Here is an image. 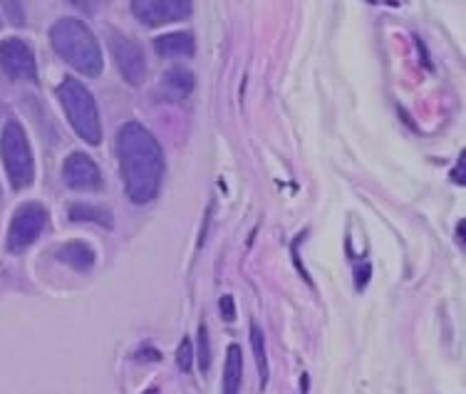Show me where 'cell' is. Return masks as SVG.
<instances>
[{"instance_id": "1", "label": "cell", "mask_w": 466, "mask_h": 394, "mask_svg": "<svg viewBox=\"0 0 466 394\" xmlns=\"http://www.w3.org/2000/svg\"><path fill=\"white\" fill-rule=\"evenodd\" d=\"M116 159L129 201L137 207L154 201L164 179V152L157 136L139 122H127L116 135Z\"/></svg>"}, {"instance_id": "2", "label": "cell", "mask_w": 466, "mask_h": 394, "mask_svg": "<svg viewBox=\"0 0 466 394\" xmlns=\"http://www.w3.org/2000/svg\"><path fill=\"white\" fill-rule=\"evenodd\" d=\"M50 43L53 50L72 70L87 77H97L102 72V50H99L97 37L82 20L60 18L50 27Z\"/></svg>"}, {"instance_id": "3", "label": "cell", "mask_w": 466, "mask_h": 394, "mask_svg": "<svg viewBox=\"0 0 466 394\" xmlns=\"http://www.w3.org/2000/svg\"><path fill=\"white\" fill-rule=\"evenodd\" d=\"M57 99L63 105L65 116L75 129V135L80 136L82 142L97 146L102 142V125H99V112L92 92L80 80L65 77L57 87Z\"/></svg>"}, {"instance_id": "4", "label": "cell", "mask_w": 466, "mask_h": 394, "mask_svg": "<svg viewBox=\"0 0 466 394\" xmlns=\"http://www.w3.org/2000/svg\"><path fill=\"white\" fill-rule=\"evenodd\" d=\"M0 157H3V167L8 174V181L13 188H27L33 184L35 177V164H33V149L27 142L25 129L20 122L10 119L3 136H0Z\"/></svg>"}, {"instance_id": "5", "label": "cell", "mask_w": 466, "mask_h": 394, "mask_svg": "<svg viewBox=\"0 0 466 394\" xmlns=\"http://www.w3.org/2000/svg\"><path fill=\"white\" fill-rule=\"evenodd\" d=\"M47 226V211L46 207H40L35 201H30V204H23V207L13 214V221H10L8 228V251L20 253L30 248L33 243L40 238V233Z\"/></svg>"}, {"instance_id": "6", "label": "cell", "mask_w": 466, "mask_h": 394, "mask_svg": "<svg viewBox=\"0 0 466 394\" xmlns=\"http://www.w3.org/2000/svg\"><path fill=\"white\" fill-rule=\"evenodd\" d=\"M0 67L15 82H35L37 65L33 47L20 37L0 40Z\"/></svg>"}, {"instance_id": "7", "label": "cell", "mask_w": 466, "mask_h": 394, "mask_svg": "<svg viewBox=\"0 0 466 394\" xmlns=\"http://www.w3.org/2000/svg\"><path fill=\"white\" fill-rule=\"evenodd\" d=\"M191 0H132V13L142 25L159 27L191 15Z\"/></svg>"}, {"instance_id": "8", "label": "cell", "mask_w": 466, "mask_h": 394, "mask_svg": "<svg viewBox=\"0 0 466 394\" xmlns=\"http://www.w3.org/2000/svg\"><path fill=\"white\" fill-rule=\"evenodd\" d=\"M109 47H112V55H115V63L122 72V77L129 85H142L144 77H147V57H144L142 45L132 37L112 30L109 33Z\"/></svg>"}, {"instance_id": "9", "label": "cell", "mask_w": 466, "mask_h": 394, "mask_svg": "<svg viewBox=\"0 0 466 394\" xmlns=\"http://www.w3.org/2000/svg\"><path fill=\"white\" fill-rule=\"evenodd\" d=\"M63 179L75 191H97L102 187V174H99L97 164L82 152H72L65 159Z\"/></svg>"}, {"instance_id": "10", "label": "cell", "mask_w": 466, "mask_h": 394, "mask_svg": "<svg viewBox=\"0 0 466 394\" xmlns=\"http://www.w3.org/2000/svg\"><path fill=\"white\" fill-rule=\"evenodd\" d=\"M194 92V75L184 67H174L164 75L162 87H159V97L167 102H184Z\"/></svg>"}, {"instance_id": "11", "label": "cell", "mask_w": 466, "mask_h": 394, "mask_svg": "<svg viewBox=\"0 0 466 394\" xmlns=\"http://www.w3.org/2000/svg\"><path fill=\"white\" fill-rule=\"evenodd\" d=\"M57 260L65 263L67 268L77 270V273H87L95 266V251H92L87 243L72 241L65 243L63 248L57 251Z\"/></svg>"}, {"instance_id": "12", "label": "cell", "mask_w": 466, "mask_h": 394, "mask_svg": "<svg viewBox=\"0 0 466 394\" xmlns=\"http://www.w3.org/2000/svg\"><path fill=\"white\" fill-rule=\"evenodd\" d=\"M194 50L197 45L188 33H169V35H159L154 40V53L162 57H191Z\"/></svg>"}, {"instance_id": "13", "label": "cell", "mask_w": 466, "mask_h": 394, "mask_svg": "<svg viewBox=\"0 0 466 394\" xmlns=\"http://www.w3.org/2000/svg\"><path fill=\"white\" fill-rule=\"evenodd\" d=\"M243 382V349L238 345L226 348L224 362V394H241Z\"/></svg>"}, {"instance_id": "14", "label": "cell", "mask_w": 466, "mask_h": 394, "mask_svg": "<svg viewBox=\"0 0 466 394\" xmlns=\"http://www.w3.org/2000/svg\"><path fill=\"white\" fill-rule=\"evenodd\" d=\"M248 332H251V348L253 355H256V365H258V375H260V389L268 387V355H266V335L260 330L258 323L248 325Z\"/></svg>"}, {"instance_id": "15", "label": "cell", "mask_w": 466, "mask_h": 394, "mask_svg": "<svg viewBox=\"0 0 466 394\" xmlns=\"http://www.w3.org/2000/svg\"><path fill=\"white\" fill-rule=\"evenodd\" d=\"M67 216L72 221H92V224L102 226V228H112V214L107 208L90 207V204H72L67 208Z\"/></svg>"}, {"instance_id": "16", "label": "cell", "mask_w": 466, "mask_h": 394, "mask_svg": "<svg viewBox=\"0 0 466 394\" xmlns=\"http://www.w3.org/2000/svg\"><path fill=\"white\" fill-rule=\"evenodd\" d=\"M197 358H198V369H201V375H208V369H211V342H208L207 325H198Z\"/></svg>"}, {"instance_id": "17", "label": "cell", "mask_w": 466, "mask_h": 394, "mask_svg": "<svg viewBox=\"0 0 466 394\" xmlns=\"http://www.w3.org/2000/svg\"><path fill=\"white\" fill-rule=\"evenodd\" d=\"M177 365H179L181 372H191L194 368V345H191V338H184L177 349Z\"/></svg>"}, {"instance_id": "18", "label": "cell", "mask_w": 466, "mask_h": 394, "mask_svg": "<svg viewBox=\"0 0 466 394\" xmlns=\"http://www.w3.org/2000/svg\"><path fill=\"white\" fill-rule=\"evenodd\" d=\"M0 5L5 10L8 20H13L15 25H25V10L20 5V0H0Z\"/></svg>"}, {"instance_id": "19", "label": "cell", "mask_w": 466, "mask_h": 394, "mask_svg": "<svg viewBox=\"0 0 466 394\" xmlns=\"http://www.w3.org/2000/svg\"><path fill=\"white\" fill-rule=\"evenodd\" d=\"M135 359L137 362H159L162 359V352L157 348H149V345H144L135 352Z\"/></svg>"}, {"instance_id": "20", "label": "cell", "mask_w": 466, "mask_h": 394, "mask_svg": "<svg viewBox=\"0 0 466 394\" xmlns=\"http://www.w3.org/2000/svg\"><path fill=\"white\" fill-rule=\"evenodd\" d=\"M218 310H221V318H224L226 323L236 320V303H233L231 296H221V300H218Z\"/></svg>"}, {"instance_id": "21", "label": "cell", "mask_w": 466, "mask_h": 394, "mask_svg": "<svg viewBox=\"0 0 466 394\" xmlns=\"http://www.w3.org/2000/svg\"><path fill=\"white\" fill-rule=\"evenodd\" d=\"M370 276H372L370 263H360L358 268H355V288H358V290H365V286L370 283Z\"/></svg>"}, {"instance_id": "22", "label": "cell", "mask_w": 466, "mask_h": 394, "mask_svg": "<svg viewBox=\"0 0 466 394\" xmlns=\"http://www.w3.org/2000/svg\"><path fill=\"white\" fill-rule=\"evenodd\" d=\"M70 3L80 10H92V5H95V0H70Z\"/></svg>"}, {"instance_id": "23", "label": "cell", "mask_w": 466, "mask_h": 394, "mask_svg": "<svg viewBox=\"0 0 466 394\" xmlns=\"http://www.w3.org/2000/svg\"><path fill=\"white\" fill-rule=\"evenodd\" d=\"M310 389V375H303L300 377V394H308Z\"/></svg>"}, {"instance_id": "24", "label": "cell", "mask_w": 466, "mask_h": 394, "mask_svg": "<svg viewBox=\"0 0 466 394\" xmlns=\"http://www.w3.org/2000/svg\"><path fill=\"white\" fill-rule=\"evenodd\" d=\"M464 221H459V226H457V241L461 243V246H464Z\"/></svg>"}, {"instance_id": "25", "label": "cell", "mask_w": 466, "mask_h": 394, "mask_svg": "<svg viewBox=\"0 0 466 394\" xmlns=\"http://www.w3.org/2000/svg\"><path fill=\"white\" fill-rule=\"evenodd\" d=\"M461 171H464V159H459V167H457V181H459V184H464V174H461Z\"/></svg>"}, {"instance_id": "26", "label": "cell", "mask_w": 466, "mask_h": 394, "mask_svg": "<svg viewBox=\"0 0 466 394\" xmlns=\"http://www.w3.org/2000/svg\"><path fill=\"white\" fill-rule=\"evenodd\" d=\"M0 25H3V23H0Z\"/></svg>"}]
</instances>
